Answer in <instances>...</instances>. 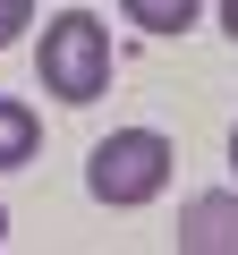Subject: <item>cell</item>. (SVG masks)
Listing matches in <instances>:
<instances>
[{"instance_id": "1", "label": "cell", "mask_w": 238, "mask_h": 255, "mask_svg": "<svg viewBox=\"0 0 238 255\" xmlns=\"http://www.w3.org/2000/svg\"><path fill=\"white\" fill-rule=\"evenodd\" d=\"M170 162H179V145L162 128H111L85 153V196L111 204V213H136V204H153L170 187Z\"/></svg>"}, {"instance_id": "2", "label": "cell", "mask_w": 238, "mask_h": 255, "mask_svg": "<svg viewBox=\"0 0 238 255\" xmlns=\"http://www.w3.org/2000/svg\"><path fill=\"white\" fill-rule=\"evenodd\" d=\"M34 77H43V94L51 102H94V94H111V26L94 17V9H68V17H51L43 26V43H34Z\"/></svg>"}, {"instance_id": "3", "label": "cell", "mask_w": 238, "mask_h": 255, "mask_svg": "<svg viewBox=\"0 0 238 255\" xmlns=\"http://www.w3.org/2000/svg\"><path fill=\"white\" fill-rule=\"evenodd\" d=\"M179 255H238V196H187L179 204Z\"/></svg>"}, {"instance_id": "4", "label": "cell", "mask_w": 238, "mask_h": 255, "mask_svg": "<svg viewBox=\"0 0 238 255\" xmlns=\"http://www.w3.org/2000/svg\"><path fill=\"white\" fill-rule=\"evenodd\" d=\"M34 153H43V119L17 94H0V170H26Z\"/></svg>"}, {"instance_id": "5", "label": "cell", "mask_w": 238, "mask_h": 255, "mask_svg": "<svg viewBox=\"0 0 238 255\" xmlns=\"http://www.w3.org/2000/svg\"><path fill=\"white\" fill-rule=\"evenodd\" d=\"M119 17L145 26V34H187V26L204 17V0H119Z\"/></svg>"}, {"instance_id": "6", "label": "cell", "mask_w": 238, "mask_h": 255, "mask_svg": "<svg viewBox=\"0 0 238 255\" xmlns=\"http://www.w3.org/2000/svg\"><path fill=\"white\" fill-rule=\"evenodd\" d=\"M26 26H34V0H0V51H9Z\"/></svg>"}, {"instance_id": "7", "label": "cell", "mask_w": 238, "mask_h": 255, "mask_svg": "<svg viewBox=\"0 0 238 255\" xmlns=\"http://www.w3.org/2000/svg\"><path fill=\"white\" fill-rule=\"evenodd\" d=\"M221 34H230V43H238V0H221Z\"/></svg>"}, {"instance_id": "8", "label": "cell", "mask_w": 238, "mask_h": 255, "mask_svg": "<svg viewBox=\"0 0 238 255\" xmlns=\"http://www.w3.org/2000/svg\"><path fill=\"white\" fill-rule=\"evenodd\" d=\"M230 170H238V128H230Z\"/></svg>"}, {"instance_id": "9", "label": "cell", "mask_w": 238, "mask_h": 255, "mask_svg": "<svg viewBox=\"0 0 238 255\" xmlns=\"http://www.w3.org/2000/svg\"><path fill=\"white\" fill-rule=\"evenodd\" d=\"M0 238H9V204H0Z\"/></svg>"}]
</instances>
